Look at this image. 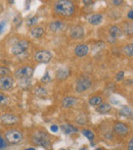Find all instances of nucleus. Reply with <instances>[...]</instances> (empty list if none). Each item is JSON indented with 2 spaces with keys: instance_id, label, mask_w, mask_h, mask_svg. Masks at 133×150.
Segmentation results:
<instances>
[{
  "instance_id": "f257e3e1",
  "label": "nucleus",
  "mask_w": 133,
  "mask_h": 150,
  "mask_svg": "<svg viewBox=\"0 0 133 150\" xmlns=\"http://www.w3.org/2000/svg\"><path fill=\"white\" fill-rule=\"evenodd\" d=\"M51 11L54 16L62 20H72L78 12L75 0H54L51 4Z\"/></svg>"
},
{
  "instance_id": "f03ea898",
  "label": "nucleus",
  "mask_w": 133,
  "mask_h": 150,
  "mask_svg": "<svg viewBox=\"0 0 133 150\" xmlns=\"http://www.w3.org/2000/svg\"><path fill=\"white\" fill-rule=\"evenodd\" d=\"M30 142L34 146H39L44 149H50L52 145L50 136L42 130H34L31 133Z\"/></svg>"
},
{
  "instance_id": "7ed1b4c3",
  "label": "nucleus",
  "mask_w": 133,
  "mask_h": 150,
  "mask_svg": "<svg viewBox=\"0 0 133 150\" xmlns=\"http://www.w3.org/2000/svg\"><path fill=\"white\" fill-rule=\"evenodd\" d=\"M30 47V42L26 39H18L14 41V43L10 46V53L14 56L23 55L28 51Z\"/></svg>"
},
{
  "instance_id": "20e7f679",
  "label": "nucleus",
  "mask_w": 133,
  "mask_h": 150,
  "mask_svg": "<svg viewBox=\"0 0 133 150\" xmlns=\"http://www.w3.org/2000/svg\"><path fill=\"white\" fill-rule=\"evenodd\" d=\"M4 137L8 141L9 144H18L24 140V135L20 130L16 129H9L4 133Z\"/></svg>"
},
{
  "instance_id": "39448f33",
  "label": "nucleus",
  "mask_w": 133,
  "mask_h": 150,
  "mask_svg": "<svg viewBox=\"0 0 133 150\" xmlns=\"http://www.w3.org/2000/svg\"><path fill=\"white\" fill-rule=\"evenodd\" d=\"M91 80L87 77V76H80L79 78H77L75 84V91L77 93H83L85 91H87L91 87Z\"/></svg>"
},
{
  "instance_id": "423d86ee",
  "label": "nucleus",
  "mask_w": 133,
  "mask_h": 150,
  "mask_svg": "<svg viewBox=\"0 0 133 150\" xmlns=\"http://www.w3.org/2000/svg\"><path fill=\"white\" fill-rule=\"evenodd\" d=\"M67 29V24L62 18L52 20L48 23V31L52 34H60L65 32Z\"/></svg>"
},
{
  "instance_id": "0eeeda50",
  "label": "nucleus",
  "mask_w": 133,
  "mask_h": 150,
  "mask_svg": "<svg viewBox=\"0 0 133 150\" xmlns=\"http://www.w3.org/2000/svg\"><path fill=\"white\" fill-rule=\"evenodd\" d=\"M68 35L71 39L74 40H80L82 38H84L85 36V30H84L83 26L79 24L72 25L70 26V28L68 29Z\"/></svg>"
},
{
  "instance_id": "6e6552de",
  "label": "nucleus",
  "mask_w": 133,
  "mask_h": 150,
  "mask_svg": "<svg viewBox=\"0 0 133 150\" xmlns=\"http://www.w3.org/2000/svg\"><path fill=\"white\" fill-rule=\"evenodd\" d=\"M52 58V53L49 50H38L34 54V60L37 63H48Z\"/></svg>"
},
{
  "instance_id": "1a4fd4ad",
  "label": "nucleus",
  "mask_w": 133,
  "mask_h": 150,
  "mask_svg": "<svg viewBox=\"0 0 133 150\" xmlns=\"http://www.w3.org/2000/svg\"><path fill=\"white\" fill-rule=\"evenodd\" d=\"M34 67L31 65H25L20 69L14 71V77L16 79H21V78H32L34 75Z\"/></svg>"
},
{
  "instance_id": "9d476101",
  "label": "nucleus",
  "mask_w": 133,
  "mask_h": 150,
  "mask_svg": "<svg viewBox=\"0 0 133 150\" xmlns=\"http://www.w3.org/2000/svg\"><path fill=\"white\" fill-rule=\"evenodd\" d=\"M113 131L119 136H127L130 132V128L126 124L121 122H115L113 126Z\"/></svg>"
},
{
  "instance_id": "9b49d317",
  "label": "nucleus",
  "mask_w": 133,
  "mask_h": 150,
  "mask_svg": "<svg viewBox=\"0 0 133 150\" xmlns=\"http://www.w3.org/2000/svg\"><path fill=\"white\" fill-rule=\"evenodd\" d=\"M105 16V14L102 13V12H93V13L89 14V16L87 18V22H88V24L91 25V26L97 27L102 24Z\"/></svg>"
},
{
  "instance_id": "f8f14e48",
  "label": "nucleus",
  "mask_w": 133,
  "mask_h": 150,
  "mask_svg": "<svg viewBox=\"0 0 133 150\" xmlns=\"http://www.w3.org/2000/svg\"><path fill=\"white\" fill-rule=\"evenodd\" d=\"M1 124L4 126H14L20 122V119L14 113H4L0 117Z\"/></svg>"
},
{
  "instance_id": "ddd939ff",
  "label": "nucleus",
  "mask_w": 133,
  "mask_h": 150,
  "mask_svg": "<svg viewBox=\"0 0 133 150\" xmlns=\"http://www.w3.org/2000/svg\"><path fill=\"white\" fill-rule=\"evenodd\" d=\"M105 16H107L109 20L113 21V22H118L122 18L123 13L119 9V7H111L107 10L105 12Z\"/></svg>"
},
{
  "instance_id": "4468645a",
  "label": "nucleus",
  "mask_w": 133,
  "mask_h": 150,
  "mask_svg": "<svg viewBox=\"0 0 133 150\" xmlns=\"http://www.w3.org/2000/svg\"><path fill=\"white\" fill-rule=\"evenodd\" d=\"M89 51H90V47L87 44H84V43L78 44V45H76V47L74 48V54H75V56H77V57H79V58L87 56Z\"/></svg>"
},
{
  "instance_id": "2eb2a0df",
  "label": "nucleus",
  "mask_w": 133,
  "mask_h": 150,
  "mask_svg": "<svg viewBox=\"0 0 133 150\" xmlns=\"http://www.w3.org/2000/svg\"><path fill=\"white\" fill-rule=\"evenodd\" d=\"M107 34L111 37L116 38V39H119L124 35L121 26H118V25H111V26L107 27Z\"/></svg>"
},
{
  "instance_id": "dca6fc26",
  "label": "nucleus",
  "mask_w": 133,
  "mask_h": 150,
  "mask_svg": "<svg viewBox=\"0 0 133 150\" xmlns=\"http://www.w3.org/2000/svg\"><path fill=\"white\" fill-rule=\"evenodd\" d=\"M14 84V78L9 77V76H4L1 77L0 79V88L2 91H9L12 89Z\"/></svg>"
},
{
  "instance_id": "f3484780",
  "label": "nucleus",
  "mask_w": 133,
  "mask_h": 150,
  "mask_svg": "<svg viewBox=\"0 0 133 150\" xmlns=\"http://www.w3.org/2000/svg\"><path fill=\"white\" fill-rule=\"evenodd\" d=\"M122 30H123V33L125 36L127 37H132L133 36V21H129L126 18L125 21H122L121 24Z\"/></svg>"
},
{
  "instance_id": "a211bd4d",
  "label": "nucleus",
  "mask_w": 133,
  "mask_h": 150,
  "mask_svg": "<svg viewBox=\"0 0 133 150\" xmlns=\"http://www.w3.org/2000/svg\"><path fill=\"white\" fill-rule=\"evenodd\" d=\"M29 34H30V36L34 38V39H40V38H42L45 35V29L43 27L37 25V26L33 27V28H30Z\"/></svg>"
},
{
  "instance_id": "6ab92c4d",
  "label": "nucleus",
  "mask_w": 133,
  "mask_h": 150,
  "mask_svg": "<svg viewBox=\"0 0 133 150\" xmlns=\"http://www.w3.org/2000/svg\"><path fill=\"white\" fill-rule=\"evenodd\" d=\"M70 69L68 67H60L55 73V79L58 81H65L70 77Z\"/></svg>"
},
{
  "instance_id": "aec40b11",
  "label": "nucleus",
  "mask_w": 133,
  "mask_h": 150,
  "mask_svg": "<svg viewBox=\"0 0 133 150\" xmlns=\"http://www.w3.org/2000/svg\"><path fill=\"white\" fill-rule=\"evenodd\" d=\"M78 102V99L73 96H66L62 101V106L64 108H71V107L75 106L76 103Z\"/></svg>"
},
{
  "instance_id": "412c9836",
  "label": "nucleus",
  "mask_w": 133,
  "mask_h": 150,
  "mask_svg": "<svg viewBox=\"0 0 133 150\" xmlns=\"http://www.w3.org/2000/svg\"><path fill=\"white\" fill-rule=\"evenodd\" d=\"M60 129H62V131L66 135H72V134H75V133H78V129L76 127H74L73 125H70V124L62 125Z\"/></svg>"
},
{
  "instance_id": "4be33fe9",
  "label": "nucleus",
  "mask_w": 133,
  "mask_h": 150,
  "mask_svg": "<svg viewBox=\"0 0 133 150\" xmlns=\"http://www.w3.org/2000/svg\"><path fill=\"white\" fill-rule=\"evenodd\" d=\"M112 109V104L110 103H107V102H102L96 107V111L98 113H101V115H105V113L110 112Z\"/></svg>"
},
{
  "instance_id": "5701e85b",
  "label": "nucleus",
  "mask_w": 133,
  "mask_h": 150,
  "mask_svg": "<svg viewBox=\"0 0 133 150\" xmlns=\"http://www.w3.org/2000/svg\"><path fill=\"white\" fill-rule=\"evenodd\" d=\"M38 21H39V16L37 14H34V16H31L29 18H27L26 20V26L27 28H33V27L37 26L38 24Z\"/></svg>"
},
{
  "instance_id": "b1692460",
  "label": "nucleus",
  "mask_w": 133,
  "mask_h": 150,
  "mask_svg": "<svg viewBox=\"0 0 133 150\" xmlns=\"http://www.w3.org/2000/svg\"><path fill=\"white\" fill-rule=\"evenodd\" d=\"M18 85L22 89L24 90H27L31 87L32 85V81H31V78H21V79H18Z\"/></svg>"
},
{
  "instance_id": "393cba45",
  "label": "nucleus",
  "mask_w": 133,
  "mask_h": 150,
  "mask_svg": "<svg viewBox=\"0 0 133 150\" xmlns=\"http://www.w3.org/2000/svg\"><path fill=\"white\" fill-rule=\"evenodd\" d=\"M88 103H89L90 106L93 107H97L100 103H102V98L98 95H94V96H91L88 100Z\"/></svg>"
},
{
  "instance_id": "a878e982",
  "label": "nucleus",
  "mask_w": 133,
  "mask_h": 150,
  "mask_svg": "<svg viewBox=\"0 0 133 150\" xmlns=\"http://www.w3.org/2000/svg\"><path fill=\"white\" fill-rule=\"evenodd\" d=\"M122 52L127 57H133V43L126 44L125 46H123Z\"/></svg>"
},
{
  "instance_id": "bb28decb",
  "label": "nucleus",
  "mask_w": 133,
  "mask_h": 150,
  "mask_svg": "<svg viewBox=\"0 0 133 150\" xmlns=\"http://www.w3.org/2000/svg\"><path fill=\"white\" fill-rule=\"evenodd\" d=\"M119 115L125 117H132L133 111L129 106H122V108L119 110Z\"/></svg>"
},
{
  "instance_id": "cd10ccee",
  "label": "nucleus",
  "mask_w": 133,
  "mask_h": 150,
  "mask_svg": "<svg viewBox=\"0 0 133 150\" xmlns=\"http://www.w3.org/2000/svg\"><path fill=\"white\" fill-rule=\"evenodd\" d=\"M12 25L16 29H18L23 25V18L20 13L16 14V16L12 18Z\"/></svg>"
},
{
  "instance_id": "c85d7f7f",
  "label": "nucleus",
  "mask_w": 133,
  "mask_h": 150,
  "mask_svg": "<svg viewBox=\"0 0 133 150\" xmlns=\"http://www.w3.org/2000/svg\"><path fill=\"white\" fill-rule=\"evenodd\" d=\"M34 94L37 95L38 97H44L47 95V90H46L45 87H37L34 89Z\"/></svg>"
},
{
  "instance_id": "c756f323",
  "label": "nucleus",
  "mask_w": 133,
  "mask_h": 150,
  "mask_svg": "<svg viewBox=\"0 0 133 150\" xmlns=\"http://www.w3.org/2000/svg\"><path fill=\"white\" fill-rule=\"evenodd\" d=\"M81 133L88 139V140L90 141V142H92V141L94 140V137H95V135H94V133L92 132V131L88 130V129H83V130L81 131Z\"/></svg>"
},
{
  "instance_id": "7c9ffc66",
  "label": "nucleus",
  "mask_w": 133,
  "mask_h": 150,
  "mask_svg": "<svg viewBox=\"0 0 133 150\" xmlns=\"http://www.w3.org/2000/svg\"><path fill=\"white\" fill-rule=\"evenodd\" d=\"M40 82H41L42 84H48L51 82V77H50V74L48 71H45V74L43 75V77L41 78V80H40Z\"/></svg>"
},
{
  "instance_id": "2f4dec72",
  "label": "nucleus",
  "mask_w": 133,
  "mask_h": 150,
  "mask_svg": "<svg viewBox=\"0 0 133 150\" xmlns=\"http://www.w3.org/2000/svg\"><path fill=\"white\" fill-rule=\"evenodd\" d=\"M5 138V137H4ZM3 138V136H1L0 137V149L1 150H3V149H6L7 148V146H8V141L6 140V139H4Z\"/></svg>"
},
{
  "instance_id": "473e14b6",
  "label": "nucleus",
  "mask_w": 133,
  "mask_h": 150,
  "mask_svg": "<svg viewBox=\"0 0 133 150\" xmlns=\"http://www.w3.org/2000/svg\"><path fill=\"white\" fill-rule=\"evenodd\" d=\"M0 104H1V106H6V105L8 104L7 96H6V95H4L3 93L0 95Z\"/></svg>"
},
{
  "instance_id": "72a5a7b5",
  "label": "nucleus",
  "mask_w": 133,
  "mask_h": 150,
  "mask_svg": "<svg viewBox=\"0 0 133 150\" xmlns=\"http://www.w3.org/2000/svg\"><path fill=\"white\" fill-rule=\"evenodd\" d=\"M125 0H111V4L114 7H121Z\"/></svg>"
},
{
  "instance_id": "f704fd0d",
  "label": "nucleus",
  "mask_w": 133,
  "mask_h": 150,
  "mask_svg": "<svg viewBox=\"0 0 133 150\" xmlns=\"http://www.w3.org/2000/svg\"><path fill=\"white\" fill-rule=\"evenodd\" d=\"M10 73L9 69H7L6 67H0V75L1 77H4V76H8Z\"/></svg>"
},
{
  "instance_id": "c9c22d12",
  "label": "nucleus",
  "mask_w": 133,
  "mask_h": 150,
  "mask_svg": "<svg viewBox=\"0 0 133 150\" xmlns=\"http://www.w3.org/2000/svg\"><path fill=\"white\" fill-rule=\"evenodd\" d=\"M105 40H107V43H110V44H116L118 42V39L111 37V36H109L107 34V37L105 38Z\"/></svg>"
},
{
  "instance_id": "e433bc0d",
  "label": "nucleus",
  "mask_w": 133,
  "mask_h": 150,
  "mask_svg": "<svg viewBox=\"0 0 133 150\" xmlns=\"http://www.w3.org/2000/svg\"><path fill=\"white\" fill-rule=\"evenodd\" d=\"M124 75H125V73H124L123 71H119V73H118L117 75H116V77H115V81H117V82L122 81V80L124 79Z\"/></svg>"
},
{
  "instance_id": "4c0bfd02",
  "label": "nucleus",
  "mask_w": 133,
  "mask_h": 150,
  "mask_svg": "<svg viewBox=\"0 0 133 150\" xmlns=\"http://www.w3.org/2000/svg\"><path fill=\"white\" fill-rule=\"evenodd\" d=\"M76 122H77L78 125H81V126H83V125H85L86 122V119L84 117H79L77 120H76Z\"/></svg>"
},
{
  "instance_id": "58836bf2",
  "label": "nucleus",
  "mask_w": 133,
  "mask_h": 150,
  "mask_svg": "<svg viewBox=\"0 0 133 150\" xmlns=\"http://www.w3.org/2000/svg\"><path fill=\"white\" fill-rule=\"evenodd\" d=\"M126 18L129 21H133V8H130V9L126 12Z\"/></svg>"
},
{
  "instance_id": "ea45409f",
  "label": "nucleus",
  "mask_w": 133,
  "mask_h": 150,
  "mask_svg": "<svg viewBox=\"0 0 133 150\" xmlns=\"http://www.w3.org/2000/svg\"><path fill=\"white\" fill-rule=\"evenodd\" d=\"M5 27H6V21H1V25H0V33L3 34L4 30H5Z\"/></svg>"
},
{
  "instance_id": "a19ab883",
  "label": "nucleus",
  "mask_w": 133,
  "mask_h": 150,
  "mask_svg": "<svg viewBox=\"0 0 133 150\" xmlns=\"http://www.w3.org/2000/svg\"><path fill=\"white\" fill-rule=\"evenodd\" d=\"M82 2L85 6H90L93 4V0H82Z\"/></svg>"
},
{
  "instance_id": "79ce46f5",
  "label": "nucleus",
  "mask_w": 133,
  "mask_h": 150,
  "mask_svg": "<svg viewBox=\"0 0 133 150\" xmlns=\"http://www.w3.org/2000/svg\"><path fill=\"white\" fill-rule=\"evenodd\" d=\"M129 150H133V137L130 139V141L128 142V147H127Z\"/></svg>"
},
{
  "instance_id": "37998d69",
  "label": "nucleus",
  "mask_w": 133,
  "mask_h": 150,
  "mask_svg": "<svg viewBox=\"0 0 133 150\" xmlns=\"http://www.w3.org/2000/svg\"><path fill=\"white\" fill-rule=\"evenodd\" d=\"M50 130H51V132L56 133V132L58 131V127L56 126V125H52V126L50 127Z\"/></svg>"
},
{
  "instance_id": "c03bdc74",
  "label": "nucleus",
  "mask_w": 133,
  "mask_h": 150,
  "mask_svg": "<svg viewBox=\"0 0 133 150\" xmlns=\"http://www.w3.org/2000/svg\"><path fill=\"white\" fill-rule=\"evenodd\" d=\"M30 4H31V0H26V2H25V9L28 10L30 8Z\"/></svg>"
},
{
  "instance_id": "a18cd8bd",
  "label": "nucleus",
  "mask_w": 133,
  "mask_h": 150,
  "mask_svg": "<svg viewBox=\"0 0 133 150\" xmlns=\"http://www.w3.org/2000/svg\"><path fill=\"white\" fill-rule=\"evenodd\" d=\"M125 84H126V85H133V79H128V80H126Z\"/></svg>"
},
{
  "instance_id": "49530a36",
  "label": "nucleus",
  "mask_w": 133,
  "mask_h": 150,
  "mask_svg": "<svg viewBox=\"0 0 133 150\" xmlns=\"http://www.w3.org/2000/svg\"><path fill=\"white\" fill-rule=\"evenodd\" d=\"M111 104H120V102L118 100H116V99L111 98Z\"/></svg>"
},
{
  "instance_id": "de8ad7c7",
  "label": "nucleus",
  "mask_w": 133,
  "mask_h": 150,
  "mask_svg": "<svg viewBox=\"0 0 133 150\" xmlns=\"http://www.w3.org/2000/svg\"><path fill=\"white\" fill-rule=\"evenodd\" d=\"M5 1H6V3H7L8 5H10V6L14 4V0H5Z\"/></svg>"
}]
</instances>
